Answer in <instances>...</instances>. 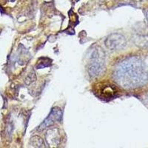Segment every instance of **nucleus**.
<instances>
[{
	"mask_svg": "<svg viewBox=\"0 0 148 148\" xmlns=\"http://www.w3.org/2000/svg\"><path fill=\"white\" fill-rule=\"evenodd\" d=\"M113 79L124 88H135L144 85L148 80V73L143 62L138 57H128L115 67Z\"/></svg>",
	"mask_w": 148,
	"mask_h": 148,
	"instance_id": "obj_1",
	"label": "nucleus"
},
{
	"mask_svg": "<svg viewBox=\"0 0 148 148\" xmlns=\"http://www.w3.org/2000/svg\"><path fill=\"white\" fill-rule=\"evenodd\" d=\"M105 53L101 48H96L92 52L89 63L88 73L90 77H96L104 71L105 64Z\"/></svg>",
	"mask_w": 148,
	"mask_h": 148,
	"instance_id": "obj_2",
	"label": "nucleus"
},
{
	"mask_svg": "<svg viewBox=\"0 0 148 148\" xmlns=\"http://www.w3.org/2000/svg\"><path fill=\"white\" fill-rule=\"evenodd\" d=\"M96 95L104 101L113 99L117 95L116 87L108 83H102L96 85L94 88Z\"/></svg>",
	"mask_w": 148,
	"mask_h": 148,
	"instance_id": "obj_3",
	"label": "nucleus"
},
{
	"mask_svg": "<svg viewBox=\"0 0 148 148\" xmlns=\"http://www.w3.org/2000/svg\"><path fill=\"white\" fill-rule=\"evenodd\" d=\"M105 45L111 50H120L126 46L125 37L119 34H113L106 39Z\"/></svg>",
	"mask_w": 148,
	"mask_h": 148,
	"instance_id": "obj_4",
	"label": "nucleus"
},
{
	"mask_svg": "<svg viewBox=\"0 0 148 148\" xmlns=\"http://www.w3.org/2000/svg\"><path fill=\"white\" fill-rule=\"evenodd\" d=\"M62 115H63V113H62V110L59 109V108H53L48 118H46L44 122L41 124V126L39 127V130L42 131L44 129L54 124L56 122H61L62 118Z\"/></svg>",
	"mask_w": 148,
	"mask_h": 148,
	"instance_id": "obj_5",
	"label": "nucleus"
},
{
	"mask_svg": "<svg viewBox=\"0 0 148 148\" xmlns=\"http://www.w3.org/2000/svg\"><path fill=\"white\" fill-rule=\"evenodd\" d=\"M31 141H33V146L36 147H44V141L39 136H34L32 138Z\"/></svg>",
	"mask_w": 148,
	"mask_h": 148,
	"instance_id": "obj_6",
	"label": "nucleus"
},
{
	"mask_svg": "<svg viewBox=\"0 0 148 148\" xmlns=\"http://www.w3.org/2000/svg\"><path fill=\"white\" fill-rule=\"evenodd\" d=\"M147 20H148V11L147 13Z\"/></svg>",
	"mask_w": 148,
	"mask_h": 148,
	"instance_id": "obj_7",
	"label": "nucleus"
}]
</instances>
